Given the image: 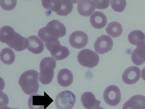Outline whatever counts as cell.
<instances>
[{"label": "cell", "instance_id": "19", "mask_svg": "<svg viewBox=\"0 0 145 109\" xmlns=\"http://www.w3.org/2000/svg\"><path fill=\"white\" fill-rule=\"evenodd\" d=\"M27 38L29 41L28 51L35 54H39L43 52L44 50V44L38 37L33 36Z\"/></svg>", "mask_w": 145, "mask_h": 109}, {"label": "cell", "instance_id": "13", "mask_svg": "<svg viewBox=\"0 0 145 109\" xmlns=\"http://www.w3.org/2000/svg\"><path fill=\"white\" fill-rule=\"evenodd\" d=\"M140 70L137 67L132 66L128 67L123 72L122 79L126 84L133 85L136 83L140 79Z\"/></svg>", "mask_w": 145, "mask_h": 109}, {"label": "cell", "instance_id": "27", "mask_svg": "<svg viewBox=\"0 0 145 109\" xmlns=\"http://www.w3.org/2000/svg\"><path fill=\"white\" fill-rule=\"evenodd\" d=\"M141 77L143 80L145 81V67L141 71Z\"/></svg>", "mask_w": 145, "mask_h": 109}, {"label": "cell", "instance_id": "11", "mask_svg": "<svg viewBox=\"0 0 145 109\" xmlns=\"http://www.w3.org/2000/svg\"><path fill=\"white\" fill-rule=\"evenodd\" d=\"M113 46L112 39L109 36L101 35L95 41L94 46L95 51L100 54H103L111 51Z\"/></svg>", "mask_w": 145, "mask_h": 109}, {"label": "cell", "instance_id": "2", "mask_svg": "<svg viewBox=\"0 0 145 109\" xmlns=\"http://www.w3.org/2000/svg\"><path fill=\"white\" fill-rule=\"evenodd\" d=\"M67 33V29L59 20H54L46 26L39 30L38 35L45 44H50L59 41V38L63 37Z\"/></svg>", "mask_w": 145, "mask_h": 109}, {"label": "cell", "instance_id": "22", "mask_svg": "<svg viewBox=\"0 0 145 109\" xmlns=\"http://www.w3.org/2000/svg\"><path fill=\"white\" fill-rule=\"evenodd\" d=\"M1 60L3 63L10 65L13 63L16 59V55L12 50L8 48L2 50L0 54Z\"/></svg>", "mask_w": 145, "mask_h": 109}, {"label": "cell", "instance_id": "28", "mask_svg": "<svg viewBox=\"0 0 145 109\" xmlns=\"http://www.w3.org/2000/svg\"><path fill=\"white\" fill-rule=\"evenodd\" d=\"M1 109H18L17 108H11L9 107H7L6 106H4L1 108Z\"/></svg>", "mask_w": 145, "mask_h": 109}, {"label": "cell", "instance_id": "5", "mask_svg": "<svg viewBox=\"0 0 145 109\" xmlns=\"http://www.w3.org/2000/svg\"><path fill=\"white\" fill-rule=\"evenodd\" d=\"M56 60L52 57L44 58L40 63L39 80L43 85L50 84L54 77V70L56 67Z\"/></svg>", "mask_w": 145, "mask_h": 109}, {"label": "cell", "instance_id": "24", "mask_svg": "<svg viewBox=\"0 0 145 109\" xmlns=\"http://www.w3.org/2000/svg\"><path fill=\"white\" fill-rule=\"evenodd\" d=\"M111 5L112 9L114 11L118 12H121L125 9L127 5L126 1H111Z\"/></svg>", "mask_w": 145, "mask_h": 109}, {"label": "cell", "instance_id": "8", "mask_svg": "<svg viewBox=\"0 0 145 109\" xmlns=\"http://www.w3.org/2000/svg\"><path fill=\"white\" fill-rule=\"evenodd\" d=\"M121 97L120 90L115 85L108 86L103 92L104 100L110 106L118 105L120 102Z\"/></svg>", "mask_w": 145, "mask_h": 109}, {"label": "cell", "instance_id": "17", "mask_svg": "<svg viewBox=\"0 0 145 109\" xmlns=\"http://www.w3.org/2000/svg\"><path fill=\"white\" fill-rule=\"evenodd\" d=\"M89 22L93 27L97 29L103 28L107 23V17L102 12L96 11L90 17Z\"/></svg>", "mask_w": 145, "mask_h": 109}, {"label": "cell", "instance_id": "20", "mask_svg": "<svg viewBox=\"0 0 145 109\" xmlns=\"http://www.w3.org/2000/svg\"><path fill=\"white\" fill-rule=\"evenodd\" d=\"M57 81L60 86L67 87L72 83L73 75L72 72L67 68L61 69L58 73Z\"/></svg>", "mask_w": 145, "mask_h": 109}, {"label": "cell", "instance_id": "25", "mask_svg": "<svg viewBox=\"0 0 145 109\" xmlns=\"http://www.w3.org/2000/svg\"><path fill=\"white\" fill-rule=\"evenodd\" d=\"M16 1H1V6L5 10L10 11L16 6Z\"/></svg>", "mask_w": 145, "mask_h": 109}, {"label": "cell", "instance_id": "6", "mask_svg": "<svg viewBox=\"0 0 145 109\" xmlns=\"http://www.w3.org/2000/svg\"><path fill=\"white\" fill-rule=\"evenodd\" d=\"M77 59L81 65L92 68L98 65L100 58L99 55L95 52L90 49H84L79 53Z\"/></svg>", "mask_w": 145, "mask_h": 109}, {"label": "cell", "instance_id": "10", "mask_svg": "<svg viewBox=\"0 0 145 109\" xmlns=\"http://www.w3.org/2000/svg\"><path fill=\"white\" fill-rule=\"evenodd\" d=\"M53 101V100L45 92L44 96L34 94L29 99L28 107L30 109H45Z\"/></svg>", "mask_w": 145, "mask_h": 109}, {"label": "cell", "instance_id": "18", "mask_svg": "<svg viewBox=\"0 0 145 109\" xmlns=\"http://www.w3.org/2000/svg\"><path fill=\"white\" fill-rule=\"evenodd\" d=\"M131 60L135 65L139 66L145 62V42L137 46L131 55Z\"/></svg>", "mask_w": 145, "mask_h": 109}, {"label": "cell", "instance_id": "26", "mask_svg": "<svg viewBox=\"0 0 145 109\" xmlns=\"http://www.w3.org/2000/svg\"><path fill=\"white\" fill-rule=\"evenodd\" d=\"M95 4L96 8L99 9H105L109 7L110 1H93Z\"/></svg>", "mask_w": 145, "mask_h": 109}, {"label": "cell", "instance_id": "21", "mask_svg": "<svg viewBox=\"0 0 145 109\" xmlns=\"http://www.w3.org/2000/svg\"><path fill=\"white\" fill-rule=\"evenodd\" d=\"M106 31L107 34L112 37L117 38L122 34L123 28L120 22L113 21L108 23Z\"/></svg>", "mask_w": 145, "mask_h": 109}, {"label": "cell", "instance_id": "16", "mask_svg": "<svg viewBox=\"0 0 145 109\" xmlns=\"http://www.w3.org/2000/svg\"><path fill=\"white\" fill-rule=\"evenodd\" d=\"M122 109H145V97L136 95L131 97L123 104Z\"/></svg>", "mask_w": 145, "mask_h": 109}, {"label": "cell", "instance_id": "15", "mask_svg": "<svg viewBox=\"0 0 145 109\" xmlns=\"http://www.w3.org/2000/svg\"><path fill=\"white\" fill-rule=\"evenodd\" d=\"M78 2V11L81 16L89 17L95 10V4L93 1L83 0Z\"/></svg>", "mask_w": 145, "mask_h": 109}, {"label": "cell", "instance_id": "12", "mask_svg": "<svg viewBox=\"0 0 145 109\" xmlns=\"http://www.w3.org/2000/svg\"><path fill=\"white\" fill-rule=\"evenodd\" d=\"M88 42V35L82 31H75L70 36L69 42L71 46L74 48L80 49L84 48Z\"/></svg>", "mask_w": 145, "mask_h": 109}, {"label": "cell", "instance_id": "1", "mask_svg": "<svg viewBox=\"0 0 145 109\" xmlns=\"http://www.w3.org/2000/svg\"><path fill=\"white\" fill-rule=\"evenodd\" d=\"M0 41L7 44L9 47L16 51H21L28 48L27 38L17 33L10 26H4L0 30Z\"/></svg>", "mask_w": 145, "mask_h": 109}, {"label": "cell", "instance_id": "9", "mask_svg": "<svg viewBox=\"0 0 145 109\" xmlns=\"http://www.w3.org/2000/svg\"><path fill=\"white\" fill-rule=\"evenodd\" d=\"M46 48L51 53L52 56L56 60H61L65 59L70 54L67 48L61 46L59 40L50 44H45Z\"/></svg>", "mask_w": 145, "mask_h": 109}, {"label": "cell", "instance_id": "4", "mask_svg": "<svg viewBox=\"0 0 145 109\" xmlns=\"http://www.w3.org/2000/svg\"><path fill=\"white\" fill-rule=\"evenodd\" d=\"M42 2L44 9L55 12L59 16H68L73 8L72 1L70 0H43Z\"/></svg>", "mask_w": 145, "mask_h": 109}, {"label": "cell", "instance_id": "14", "mask_svg": "<svg viewBox=\"0 0 145 109\" xmlns=\"http://www.w3.org/2000/svg\"><path fill=\"white\" fill-rule=\"evenodd\" d=\"M81 101L84 108L87 109H104L101 107V102L96 99L94 94L88 92L84 93L81 98Z\"/></svg>", "mask_w": 145, "mask_h": 109}, {"label": "cell", "instance_id": "23", "mask_svg": "<svg viewBox=\"0 0 145 109\" xmlns=\"http://www.w3.org/2000/svg\"><path fill=\"white\" fill-rule=\"evenodd\" d=\"M128 38L130 44L137 46L140 43L145 42V35L140 30H135L129 33Z\"/></svg>", "mask_w": 145, "mask_h": 109}, {"label": "cell", "instance_id": "7", "mask_svg": "<svg viewBox=\"0 0 145 109\" xmlns=\"http://www.w3.org/2000/svg\"><path fill=\"white\" fill-rule=\"evenodd\" d=\"M76 95L69 91L61 92L57 95L55 104L58 109H71L76 103Z\"/></svg>", "mask_w": 145, "mask_h": 109}, {"label": "cell", "instance_id": "3", "mask_svg": "<svg viewBox=\"0 0 145 109\" xmlns=\"http://www.w3.org/2000/svg\"><path fill=\"white\" fill-rule=\"evenodd\" d=\"M38 78L39 73L37 71L28 70L21 75L19 79V84L25 94L33 95L37 93L39 90Z\"/></svg>", "mask_w": 145, "mask_h": 109}]
</instances>
